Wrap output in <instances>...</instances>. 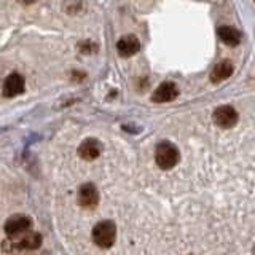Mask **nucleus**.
<instances>
[{
    "mask_svg": "<svg viewBox=\"0 0 255 255\" xmlns=\"http://www.w3.org/2000/svg\"><path fill=\"white\" fill-rule=\"evenodd\" d=\"M179 96V88L172 82H164L159 85L156 90L153 91V96H151V101L163 104V102H171Z\"/></svg>",
    "mask_w": 255,
    "mask_h": 255,
    "instance_id": "6",
    "label": "nucleus"
},
{
    "mask_svg": "<svg viewBox=\"0 0 255 255\" xmlns=\"http://www.w3.org/2000/svg\"><path fill=\"white\" fill-rule=\"evenodd\" d=\"M180 159V153H179V148L174 145L172 142H159L156 145L155 150V161L158 164L159 169L167 171V169H172L174 166H177Z\"/></svg>",
    "mask_w": 255,
    "mask_h": 255,
    "instance_id": "1",
    "label": "nucleus"
},
{
    "mask_svg": "<svg viewBox=\"0 0 255 255\" xmlns=\"http://www.w3.org/2000/svg\"><path fill=\"white\" fill-rule=\"evenodd\" d=\"M24 3H32V2H35V0H22Z\"/></svg>",
    "mask_w": 255,
    "mask_h": 255,
    "instance_id": "13",
    "label": "nucleus"
},
{
    "mask_svg": "<svg viewBox=\"0 0 255 255\" xmlns=\"http://www.w3.org/2000/svg\"><path fill=\"white\" fill-rule=\"evenodd\" d=\"M26 90V82L19 74H10L3 82V96L5 98H16Z\"/></svg>",
    "mask_w": 255,
    "mask_h": 255,
    "instance_id": "7",
    "label": "nucleus"
},
{
    "mask_svg": "<svg viewBox=\"0 0 255 255\" xmlns=\"http://www.w3.org/2000/svg\"><path fill=\"white\" fill-rule=\"evenodd\" d=\"M217 34H219V38L222 40V42L228 46H238L239 43H241V34H239V30H236L235 27L220 26L217 29Z\"/></svg>",
    "mask_w": 255,
    "mask_h": 255,
    "instance_id": "12",
    "label": "nucleus"
},
{
    "mask_svg": "<svg viewBox=\"0 0 255 255\" xmlns=\"http://www.w3.org/2000/svg\"><path fill=\"white\" fill-rule=\"evenodd\" d=\"M78 203L85 209H94L99 204V191L93 183H83L78 190Z\"/></svg>",
    "mask_w": 255,
    "mask_h": 255,
    "instance_id": "5",
    "label": "nucleus"
},
{
    "mask_svg": "<svg viewBox=\"0 0 255 255\" xmlns=\"http://www.w3.org/2000/svg\"><path fill=\"white\" fill-rule=\"evenodd\" d=\"M233 74V64L230 61H222L215 64L214 69L211 70V82L212 83H220L223 80H227Z\"/></svg>",
    "mask_w": 255,
    "mask_h": 255,
    "instance_id": "10",
    "label": "nucleus"
},
{
    "mask_svg": "<svg viewBox=\"0 0 255 255\" xmlns=\"http://www.w3.org/2000/svg\"><path fill=\"white\" fill-rule=\"evenodd\" d=\"M117 50H118L120 56H123V58H129V56H134L140 50V42H139L137 37L126 35V37H122L118 40Z\"/></svg>",
    "mask_w": 255,
    "mask_h": 255,
    "instance_id": "9",
    "label": "nucleus"
},
{
    "mask_svg": "<svg viewBox=\"0 0 255 255\" xmlns=\"http://www.w3.org/2000/svg\"><path fill=\"white\" fill-rule=\"evenodd\" d=\"M42 241L43 238L40 233H35V231H29V233H26V236H22L18 244H16V247L21 251H35L38 249L40 246H42Z\"/></svg>",
    "mask_w": 255,
    "mask_h": 255,
    "instance_id": "11",
    "label": "nucleus"
},
{
    "mask_svg": "<svg viewBox=\"0 0 255 255\" xmlns=\"http://www.w3.org/2000/svg\"><path fill=\"white\" fill-rule=\"evenodd\" d=\"M102 153V143L98 139H85L78 147V155L80 158L86 159V161H93V159L99 158Z\"/></svg>",
    "mask_w": 255,
    "mask_h": 255,
    "instance_id": "8",
    "label": "nucleus"
},
{
    "mask_svg": "<svg viewBox=\"0 0 255 255\" xmlns=\"http://www.w3.org/2000/svg\"><path fill=\"white\" fill-rule=\"evenodd\" d=\"M212 120L219 128L230 129V128H233L238 123V112L231 106H220L214 110Z\"/></svg>",
    "mask_w": 255,
    "mask_h": 255,
    "instance_id": "4",
    "label": "nucleus"
},
{
    "mask_svg": "<svg viewBox=\"0 0 255 255\" xmlns=\"http://www.w3.org/2000/svg\"><path fill=\"white\" fill-rule=\"evenodd\" d=\"M117 239V227L115 222L112 220H102L96 223L93 228V243L101 247V249H110L115 244Z\"/></svg>",
    "mask_w": 255,
    "mask_h": 255,
    "instance_id": "2",
    "label": "nucleus"
},
{
    "mask_svg": "<svg viewBox=\"0 0 255 255\" xmlns=\"http://www.w3.org/2000/svg\"><path fill=\"white\" fill-rule=\"evenodd\" d=\"M32 227V220L29 215H24V214H16V215H11L10 219L5 222V233L6 236L10 238H16L22 233H27Z\"/></svg>",
    "mask_w": 255,
    "mask_h": 255,
    "instance_id": "3",
    "label": "nucleus"
}]
</instances>
